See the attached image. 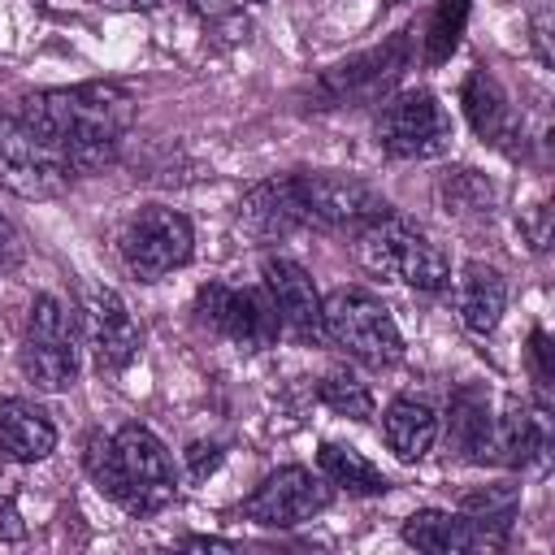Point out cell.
Returning <instances> with one entry per match:
<instances>
[{
    "instance_id": "6da1fadb",
    "label": "cell",
    "mask_w": 555,
    "mask_h": 555,
    "mask_svg": "<svg viewBox=\"0 0 555 555\" xmlns=\"http://www.w3.org/2000/svg\"><path fill=\"white\" fill-rule=\"evenodd\" d=\"M22 121L65 160L69 173L104 169L134 121V95L117 82L52 87L22 100Z\"/></svg>"
},
{
    "instance_id": "7a4b0ae2",
    "label": "cell",
    "mask_w": 555,
    "mask_h": 555,
    "mask_svg": "<svg viewBox=\"0 0 555 555\" xmlns=\"http://www.w3.org/2000/svg\"><path fill=\"white\" fill-rule=\"evenodd\" d=\"M87 468L95 486L134 516H152L169 507L178 490L173 460L147 425H121L113 438L95 434L87 442Z\"/></svg>"
},
{
    "instance_id": "3957f363",
    "label": "cell",
    "mask_w": 555,
    "mask_h": 555,
    "mask_svg": "<svg viewBox=\"0 0 555 555\" xmlns=\"http://www.w3.org/2000/svg\"><path fill=\"white\" fill-rule=\"evenodd\" d=\"M351 238H356L351 251H356L360 269L373 273V278H382V282H403L412 291L434 295L451 278V264H447L442 247L429 243V234L421 225H412L395 208L382 212V217H373L369 225H360Z\"/></svg>"
},
{
    "instance_id": "277c9868",
    "label": "cell",
    "mask_w": 555,
    "mask_h": 555,
    "mask_svg": "<svg viewBox=\"0 0 555 555\" xmlns=\"http://www.w3.org/2000/svg\"><path fill=\"white\" fill-rule=\"evenodd\" d=\"M321 325L325 338H334L347 356H356L369 369H386L403 356V334L373 291L338 286L330 299H321Z\"/></svg>"
},
{
    "instance_id": "5b68a950",
    "label": "cell",
    "mask_w": 555,
    "mask_h": 555,
    "mask_svg": "<svg viewBox=\"0 0 555 555\" xmlns=\"http://www.w3.org/2000/svg\"><path fill=\"white\" fill-rule=\"evenodd\" d=\"M22 373L35 382V390L61 395L78 382V330L69 304L56 295H39L26 317L22 334Z\"/></svg>"
},
{
    "instance_id": "8992f818",
    "label": "cell",
    "mask_w": 555,
    "mask_h": 555,
    "mask_svg": "<svg viewBox=\"0 0 555 555\" xmlns=\"http://www.w3.org/2000/svg\"><path fill=\"white\" fill-rule=\"evenodd\" d=\"M121 264L139 278V282H160L165 273L182 269L195 251V230L182 212L165 208V204H147L139 208L117 238Z\"/></svg>"
},
{
    "instance_id": "52a82bcc",
    "label": "cell",
    "mask_w": 555,
    "mask_h": 555,
    "mask_svg": "<svg viewBox=\"0 0 555 555\" xmlns=\"http://www.w3.org/2000/svg\"><path fill=\"white\" fill-rule=\"evenodd\" d=\"M377 147L395 160H429L451 147V117L429 91H399L377 113Z\"/></svg>"
},
{
    "instance_id": "ba28073f",
    "label": "cell",
    "mask_w": 555,
    "mask_h": 555,
    "mask_svg": "<svg viewBox=\"0 0 555 555\" xmlns=\"http://www.w3.org/2000/svg\"><path fill=\"white\" fill-rule=\"evenodd\" d=\"M195 312L208 330H217L221 338H230L243 351H260L273 347L282 334L278 308L269 299L264 286H230V282H208L195 295Z\"/></svg>"
},
{
    "instance_id": "9c48e42d",
    "label": "cell",
    "mask_w": 555,
    "mask_h": 555,
    "mask_svg": "<svg viewBox=\"0 0 555 555\" xmlns=\"http://www.w3.org/2000/svg\"><path fill=\"white\" fill-rule=\"evenodd\" d=\"M0 186L17 199H56L69 186L65 160L22 117H0Z\"/></svg>"
},
{
    "instance_id": "30bf717a",
    "label": "cell",
    "mask_w": 555,
    "mask_h": 555,
    "mask_svg": "<svg viewBox=\"0 0 555 555\" xmlns=\"http://www.w3.org/2000/svg\"><path fill=\"white\" fill-rule=\"evenodd\" d=\"M299 182V199H304V212H308V225H325V230H347L356 234L360 225H369L373 217L390 212V204L360 178L351 173H334V169H321V173H295Z\"/></svg>"
},
{
    "instance_id": "8fae6325",
    "label": "cell",
    "mask_w": 555,
    "mask_h": 555,
    "mask_svg": "<svg viewBox=\"0 0 555 555\" xmlns=\"http://www.w3.org/2000/svg\"><path fill=\"white\" fill-rule=\"evenodd\" d=\"M325 503H330V481L321 473H312V468L286 464V468L269 473L243 499V516L264 525V529H295V525L312 520Z\"/></svg>"
},
{
    "instance_id": "7c38bea8",
    "label": "cell",
    "mask_w": 555,
    "mask_h": 555,
    "mask_svg": "<svg viewBox=\"0 0 555 555\" xmlns=\"http://www.w3.org/2000/svg\"><path fill=\"white\" fill-rule=\"evenodd\" d=\"M403 542L429 555H490L507 546V516H451L425 507L403 520Z\"/></svg>"
},
{
    "instance_id": "4fadbf2b",
    "label": "cell",
    "mask_w": 555,
    "mask_h": 555,
    "mask_svg": "<svg viewBox=\"0 0 555 555\" xmlns=\"http://www.w3.org/2000/svg\"><path fill=\"white\" fill-rule=\"evenodd\" d=\"M82 338L91 347V360L100 373H121L139 356V325L126 308V299L108 286H91L82 304Z\"/></svg>"
},
{
    "instance_id": "5bb4252c",
    "label": "cell",
    "mask_w": 555,
    "mask_h": 555,
    "mask_svg": "<svg viewBox=\"0 0 555 555\" xmlns=\"http://www.w3.org/2000/svg\"><path fill=\"white\" fill-rule=\"evenodd\" d=\"M403 61H408V39L395 35V39H386L382 48H369V52H360V56H351V61L330 65V69L317 78L312 91H317L321 104H351V100H364V95L382 91V87L403 69Z\"/></svg>"
},
{
    "instance_id": "9a60e30c",
    "label": "cell",
    "mask_w": 555,
    "mask_h": 555,
    "mask_svg": "<svg viewBox=\"0 0 555 555\" xmlns=\"http://www.w3.org/2000/svg\"><path fill=\"white\" fill-rule=\"evenodd\" d=\"M260 278H264V291L278 308V321L291 338L299 343H312V338H325V325H321V295L308 278L304 264L286 260V256H264L260 264Z\"/></svg>"
},
{
    "instance_id": "2e32d148",
    "label": "cell",
    "mask_w": 555,
    "mask_h": 555,
    "mask_svg": "<svg viewBox=\"0 0 555 555\" xmlns=\"http://www.w3.org/2000/svg\"><path fill=\"white\" fill-rule=\"evenodd\" d=\"M308 225V212H304V199H299V182L295 173L286 178H269L260 186H251L238 204V230L247 238H286L291 230Z\"/></svg>"
},
{
    "instance_id": "e0dca14e",
    "label": "cell",
    "mask_w": 555,
    "mask_h": 555,
    "mask_svg": "<svg viewBox=\"0 0 555 555\" xmlns=\"http://www.w3.org/2000/svg\"><path fill=\"white\" fill-rule=\"evenodd\" d=\"M460 100H464V113H468L477 139H486L490 147H499L507 156L520 152V121H516V113H512V104H507V95L490 69H473L464 78Z\"/></svg>"
},
{
    "instance_id": "ac0fdd59",
    "label": "cell",
    "mask_w": 555,
    "mask_h": 555,
    "mask_svg": "<svg viewBox=\"0 0 555 555\" xmlns=\"http://www.w3.org/2000/svg\"><path fill=\"white\" fill-rule=\"evenodd\" d=\"M455 308H460V321L468 334H481V338L494 334V325L503 321V308H507L503 273L486 260H468L455 282Z\"/></svg>"
},
{
    "instance_id": "d6986e66",
    "label": "cell",
    "mask_w": 555,
    "mask_h": 555,
    "mask_svg": "<svg viewBox=\"0 0 555 555\" xmlns=\"http://www.w3.org/2000/svg\"><path fill=\"white\" fill-rule=\"evenodd\" d=\"M0 447L17 464H39L56 447V425L30 399H0Z\"/></svg>"
},
{
    "instance_id": "ffe728a7",
    "label": "cell",
    "mask_w": 555,
    "mask_h": 555,
    "mask_svg": "<svg viewBox=\"0 0 555 555\" xmlns=\"http://www.w3.org/2000/svg\"><path fill=\"white\" fill-rule=\"evenodd\" d=\"M382 438H386V447L395 451V460L416 464V460H425V455L434 451V442H438V416H434V408L421 403V399H395V403L386 408V416H382Z\"/></svg>"
},
{
    "instance_id": "44dd1931",
    "label": "cell",
    "mask_w": 555,
    "mask_h": 555,
    "mask_svg": "<svg viewBox=\"0 0 555 555\" xmlns=\"http://www.w3.org/2000/svg\"><path fill=\"white\" fill-rule=\"evenodd\" d=\"M546 451V425L538 412L512 403L503 416H494V429H490V455L494 464H529Z\"/></svg>"
},
{
    "instance_id": "7402d4cb",
    "label": "cell",
    "mask_w": 555,
    "mask_h": 555,
    "mask_svg": "<svg viewBox=\"0 0 555 555\" xmlns=\"http://www.w3.org/2000/svg\"><path fill=\"white\" fill-rule=\"evenodd\" d=\"M490 429H494V412H490V395L481 386H460L451 399V442L464 460L486 464L490 455Z\"/></svg>"
},
{
    "instance_id": "603a6c76",
    "label": "cell",
    "mask_w": 555,
    "mask_h": 555,
    "mask_svg": "<svg viewBox=\"0 0 555 555\" xmlns=\"http://www.w3.org/2000/svg\"><path fill=\"white\" fill-rule=\"evenodd\" d=\"M317 468L330 486L347 490V494H386L390 481L377 464H369L356 447H343V442H321L317 451Z\"/></svg>"
},
{
    "instance_id": "cb8c5ba5",
    "label": "cell",
    "mask_w": 555,
    "mask_h": 555,
    "mask_svg": "<svg viewBox=\"0 0 555 555\" xmlns=\"http://www.w3.org/2000/svg\"><path fill=\"white\" fill-rule=\"evenodd\" d=\"M438 204L455 221H490V212H494V186L477 169H451L438 182Z\"/></svg>"
},
{
    "instance_id": "d4e9b609",
    "label": "cell",
    "mask_w": 555,
    "mask_h": 555,
    "mask_svg": "<svg viewBox=\"0 0 555 555\" xmlns=\"http://www.w3.org/2000/svg\"><path fill=\"white\" fill-rule=\"evenodd\" d=\"M317 399L325 408H334L338 416H351V421H369L373 416V395L364 382H356L351 373H330L321 386H317Z\"/></svg>"
},
{
    "instance_id": "484cf974",
    "label": "cell",
    "mask_w": 555,
    "mask_h": 555,
    "mask_svg": "<svg viewBox=\"0 0 555 555\" xmlns=\"http://www.w3.org/2000/svg\"><path fill=\"white\" fill-rule=\"evenodd\" d=\"M464 17H468V0H438L434 22H429V35H425V56L434 65L455 52L460 30H464Z\"/></svg>"
},
{
    "instance_id": "4316f807",
    "label": "cell",
    "mask_w": 555,
    "mask_h": 555,
    "mask_svg": "<svg viewBox=\"0 0 555 555\" xmlns=\"http://www.w3.org/2000/svg\"><path fill=\"white\" fill-rule=\"evenodd\" d=\"M22 256H26V238H22V230L0 212V269H17Z\"/></svg>"
},
{
    "instance_id": "83f0119b",
    "label": "cell",
    "mask_w": 555,
    "mask_h": 555,
    "mask_svg": "<svg viewBox=\"0 0 555 555\" xmlns=\"http://www.w3.org/2000/svg\"><path fill=\"white\" fill-rule=\"evenodd\" d=\"M520 230L529 234V247L542 251V247L551 243V208H546V204H533V208L520 217Z\"/></svg>"
},
{
    "instance_id": "f1b7e54d",
    "label": "cell",
    "mask_w": 555,
    "mask_h": 555,
    "mask_svg": "<svg viewBox=\"0 0 555 555\" xmlns=\"http://www.w3.org/2000/svg\"><path fill=\"white\" fill-rule=\"evenodd\" d=\"M191 9L208 22H221V17H234L238 13V0H191Z\"/></svg>"
},
{
    "instance_id": "f546056e",
    "label": "cell",
    "mask_w": 555,
    "mask_h": 555,
    "mask_svg": "<svg viewBox=\"0 0 555 555\" xmlns=\"http://www.w3.org/2000/svg\"><path fill=\"white\" fill-rule=\"evenodd\" d=\"M182 546H199V551H230L234 542H225V538H182Z\"/></svg>"
},
{
    "instance_id": "4dcf8cb0",
    "label": "cell",
    "mask_w": 555,
    "mask_h": 555,
    "mask_svg": "<svg viewBox=\"0 0 555 555\" xmlns=\"http://www.w3.org/2000/svg\"><path fill=\"white\" fill-rule=\"evenodd\" d=\"M113 4H121V9H156L160 0H113Z\"/></svg>"
},
{
    "instance_id": "1f68e13d",
    "label": "cell",
    "mask_w": 555,
    "mask_h": 555,
    "mask_svg": "<svg viewBox=\"0 0 555 555\" xmlns=\"http://www.w3.org/2000/svg\"><path fill=\"white\" fill-rule=\"evenodd\" d=\"M390 4H403V0H390Z\"/></svg>"
}]
</instances>
